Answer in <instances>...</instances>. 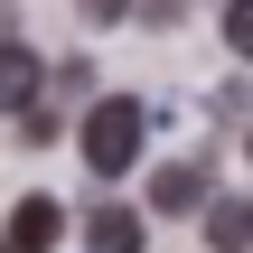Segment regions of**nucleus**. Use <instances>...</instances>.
<instances>
[{"mask_svg":"<svg viewBox=\"0 0 253 253\" xmlns=\"http://www.w3.org/2000/svg\"><path fill=\"white\" fill-rule=\"evenodd\" d=\"M84 9H94V19H122V9H131V0H84Z\"/></svg>","mask_w":253,"mask_h":253,"instance_id":"nucleus-8","label":"nucleus"},{"mask_svg":"<svg viewBox=\"0 0 253 253\" xmlns=\"http://www.w3.org/2000/svg\"><path fill=\"white\" fill-rule=\"evenodd\" d=\"M84 244L94 253H141V216H131V207H94V216H84Z\"/></svg>","mask_w":253,"mask_h":253,"instance_id":"nucleus-6","label":"nucleus"},{"mask_svg":"<svg viewBox=\"0 0 253 253\" xmlns=\"http://www.w3.org/2000/svg\"><path fill=\"white\" fill-rule=\"evenodd\" d=\"M0 253H9V244H0Z\"/></svg>","mask_w":253,"mask_h":253,"instance_id":"nucleus-10","label":"nucleus"},{"mask_svg":"<svg viewBox=\"0 0 253 253\" xmlns=\"http://www.w3.org/2000/svg\"><path fill=\"white\" fill-rule=\"evenodd\" d=\"M207 253H253V197H216L207 207Z\"/></svg>","mask_w":253,"mask_h":253,"instance_id":"nucleus-5","label":"nucleus"},{"mask_svg":"<svg viewBox=\"0 0 253 253\" xmlns=\"http://www.w3.org/2000/svg\"><path fill=\"white\" fill-rule=\"evenodd\" d=\"M150 207H160V216H188V207H207V169H197V160H169V169L150 178Z\"/></svg>","mask_w":253,"mask_h":253,"instance_id":"nucleus-4","label":"nucleus"},{"mask_svg":"<svg viewBox=\"0 0 253 253\" xmlns=\"http://www.w3.org/2000/svg\"><path fill=\"white\" fill-rule=\"evenodd\" d=\"M244 150H253V141H244Z\"/></svg>","mask_w":253,"mask_h":253,"instance_id":"nucleus-9","label":"nucleus"},{"mask_svg":"<svg viewBox=\"0 0 253 253\" xmlns=\"http://www.w3.org/2000/svg\"><path fill=\"white\" fill-rule=\"evenodd\" d=\"M0 244H9V253H56V244H66V207H56V197H19Z\"/></svg>","mask_w":253,"mask_h":253,"instance_id":"nucleus-2","label":"nucleus"},{"mask_svg":"<svg viewBox=\"0 0 253 253\" xmlns=\"http://www.w3.org/2000/svg\"><path fill=\"white\" fill-rule=\"evenodd\" d=\"M141 141H150V113H141L131 94H103V103L84 113V169H94V178H131Z\"/></svg>","mask_w":253,"mask_h":253,"instance_id":"nucleus-1","label":"nucleus"},{"mask_svg":"<svg viewBox=\"0 0 253 253\" xmlns=\"http://www.w3.org/2000/svg\"><path fill=\"white\" fill-rule=\"evenodd\" d=\"M38 84H47V66H38V47H19V38H0V113H28V103H38Z\"/></svg>","mask_w":253,"mask_h":253,"instance_id":"nucleus-3","label":"nucleus"},{"mask_svg":"<svg viewBox=\"0 0 253 253\" xmlns=\"http://www.w3.org/2000/svg\"><path fill=\"white\" fill-rule=\"evenodd\" d=\"M225 47L253 56V0H225Z\"/></svg>","mask_w":253,"mask_h":253,"instance_id":"nucleus-7","label":"nucleus"}]
</instances>
